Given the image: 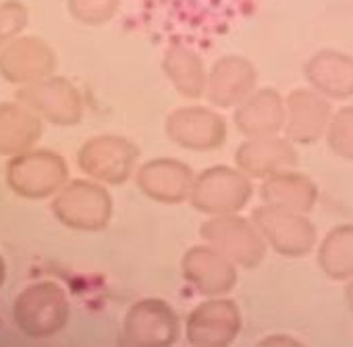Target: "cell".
<instances>
[{
    "label": "cell",
    "instance_id": "cell-11",
    "mask_svg": "<svg viewBox=\"0 0 353 347\" xmlns=\"http://www.w3.org/2000/svg\"><path fill=\"white\" fill-rule=\"evenodd\" d=\"M243 326L239 306L227 295L206 297L198 304L185 320V337L196 347H225L231 345Z\"/></svg>",
    "mask_w": 353,
    "mask_h": 347
},
{
    "label": "cell",
    "instance_id": "cell-15",
    "mask_svg": "<svg viewBox=\"0 0 353 347\" xmlns=\"http://www.w3.org/2000/svg\"><path fill=\"white\" fill-rule=\"evenodd\" d=\"M181 275L185 283L204 297H221L231 293L239 279L237 264L208 244L194 246L183 254Z\"/></svg>",
    "mask_w": 353,
    "mask_h": 347
},
{
    "label": "cell",
    "instance_id": "cell-19",
    "mask_svg": "<svg viewBox=\"0 0 353 347\" xmlns=\"http://www.w3.org/2000/svg\"><path fill=\"white\" fill-rule=\"evenodd\" d=\"M233 123L243 137L279 135L285 125V98L274 88H256L235 106Z\"/></svg>",
    "mask_w": 353,
    "mask_h": 347
},
{
    "label": "cell",
    "instance_id": "cell-5",
    "mask_svg": "<svg viewBox=\"0 0 353 347\" xmlns=\"http://www.w3.org/2000/svg\"><path fill=\"white\" fill-rule=\"evenodd\" d=\"M77 166L85 177L104 186H123L139 166V148L123 135H94L77 152Z\"/></svg>",
    "mask_w": 353,
    "mask_h": 347
},
{
    "label": "cell",
    "instance_id": "cell-21",
    "mask_svg": "<svg viewBox=\"0 0 353 347\" xmlns=\"http://www.w3.org/2000/svg\"><path fill=\"white\" fill-rule=\"evenodd\" d=\"M162 73L168 83L188 100L204 98L208 83V69L204 59L188 44L172 42L162 52Z\"/></svg>",
    "mask_w": 353,
    "mask_h": 347
},
{
    "label": "cell",
    "instance_id": "cell-29",
    "mask_svg": "<svg viewBox=\"0 0 353 347\" xmlns=\"http://www.w3.org/2000/svg\"><path fill=\"white\" fill-rule=\"evenodd\" d=\"M5 279H7V262L3 256H0V287L5 285Z\"/></svg>",
    "mask_w": 353,
    "mask_h": 347
},
{
    "label": "cell",
    "instance_id": "cell-23",
    "mask_svg": "<svg viewBox=\"0 0 353 347\" xmlns=\"http://www.w3.org/2000/svg\"><path fill=\"white\" fill-rule=\"evenodd\" d=\"M316 262L320 272L334 281L343 283L353 277V225L332 227L324 239L318 244Z\"/></svg>",
    "mask_w": 353,
    "mask_h": 347
},
{
    "label": "cell",
    "instance_id": "cell-26",
    "mask_svg": "<svg viewBox=\"0 0 353 347\" xmlns=\"http://www.w3.org/2000/svg\"><path fill=\"white\" fill-rule=\"evenodd\" d=\"M30 23V9L21 0H3L0 3V48L23 34Z\"/></svg>",
    "mask_w": 353,
    "mask_h": 347
},
{
    "label": "cell",
    "instance_id": "cell-13",
    "mask_svg": "<svg viewBox=\"0 0 353 347\" xmlns=\"http://www.w3.org/2000/svg\"><path fill=\"white\" fill-rule=\"evenodd\" d=\"M57 52L38 36H17L0 48V77L13 86H30L54 75Z\"/></svg>",
    "mask_w": 353,
    "mask_h": 347
},
{
    "label": "cell",
    "instance_id": "cell-8",
    "mask_svg": "<svg viewBox=\"0 0 353 347\" xmlns=\"http://www.w3.org/2000/svg\"><path fill=\"white\" fill-rule=\"evenodd\" d=\"M166 137L190 152H214L221 150L229 137L227 119L202 104L179 106L168 112L164 121Z\"/></svg>",
    "mask_w": 353,
    "mask_h": 347
},
{
    "label": "cell",
    "instance_id": "cell-18",
    "mask_svg": "<svg viewBox=\"0 0 353 347\" xmlns=\"http://www.w3.org/2000/svg\"><path fill=\"white\" fill-rule=\"evenodd\" d=\"M307 88L316 90L328 100L353 98V54L322 48L314 52L303 65Z\"/></svg>",
    "mask_w": 353,
    "mask_h": 347
},
{
    "label": "cell",
    "instance_id": "cell-27",
    "mask_svg": "<svg viewBox=\"0 0 353 347\" xmlns=\"http://www.w3.org/2000/svg\"><path fill=\"white\" fill-rule=\"evenodd\" d=\"M260 345H301V341L295 337H289V335H270V337L262 339Z\"/></svg>",
    "mask_w": 353,
    "mask_h": 347
},
{
    "label": "cell",
    "instance_id": "cell-24",
    "mask_svg": "<svg viewBox=\"0 0 353 347\" xmlns=\"http://www.w3.org/2000/svg\"><path fill=\"white\" fill-rule=\"evenodd\" d=\"M324 137H326L330 152L336 158L353 162V104L343 106L332 112V119Z\"/></svg>",
    "mask_w": 353,
    "mask_h": 347
},
{
    "label": "cell",
    "instance_id": "cell-4",
    "mask_svg": "<svg viewBox=\"0 0 353 347\" xmlns=\"http://www.w3.org/2000/svg\"><path fill=\"white\" fill-rule=\"evenodd\" d=\"M71 316L67 291L54 281H38L26 287L13 304L17 328L32 339H46L61 333Z\"/></svg>",
    "mask_w": 353,
    "mask_h": 347
},
{
    "label": "cell",
    "instance_id": "cell-3",
    "mask_svg": "<svg viewBox=\"0 0 353 347\" xmlns=\"http://www.w3.org/2000/svg\"><path fill=\"white\" fill-rule=\"evenodd\" d=\"M5 181L7 188L23 200H46L69 181V166L61 154L32 148L9 158Z\"/></svg>",
    "mask_w": 353,
    "mask_h": 347
},
{
    "label": "cell",
    "instance_id": "cell-7",
    "mask_svg": "<svg viewBox=\"0 0 353 347\" xmlns=\"http://www.w3.org/2000/svg\"><path fill=\"white\" fill-rule=\"evenodd\" d=\"M250 219L262 233L266 246L279 256L303 258L318 244L316 225L303 212L262 204L256 210H252Z\"/></svg>",
    "mask_w": 353,
    "mask_h": 347
},
{
    "label": "cell",
    "instance_id": "cell-2",
    "mask_svg": "<svg viewBox=\"0 0 353 347\" xmlns=\"http://www.w3.org/2000/svg\"><path fill=\"white\" fill-rule=\"evenodd\" d=\"M254 196L252 177L237 166H208L198 172L188 202L206 217L239 215Z\"/></svg>",
    "mask_w": 353,
    "mask_h": 347
},
{
    "label": "cell",
    "instance_id": "cell-22",
    "mask_svg": "<svg viewBox=\"0 0 353 347\" xmlns=\"http://www.w3.org/2000/svg\"><path fill=\"white\" fill-rule=\"evenodd\" d=\"M44 121L19 100L0 102V156L23 154L42 139Z\"/></svg>",
    "mask_w": 353,
    "mask_h": 347
},
{
    "label": "cell",
    "instance_id": "cell-25",
    "mask_svg": "<svg viewBox=\"0 0 353 347\" xmlns=\"http://www.w3.org/2000/svg\"><path fill=\"white\" fill-rule=\"evenodd\" d=\"M121 9V0H67L69 15L88 28L110 23Z\"/></svg>",
    "mask_w": 353,
    "mask_h": 347
},
{
    "label": "cell",
    "instance_id": "cell-1",
    "mask_svg": "<svg viewBox=\"0 0 353 347\" xmlns=\"http://www.w3.org/2000/svg\"><path fill=\"white\" fill-rule=\"evenodd\" d=\"M54 219L71 229L96 233L108 227L114 212V202L104 184L94 179H69L50 202Z\"/></svg>",
    "mask_w": 353,
    "mask_h": 347
},
{
    "label": "cell",
    "instance_id": "cell-14",
    "mask_svg": "<svg viewBox=\"0 0 353 347\" xmlns=\"http://www.w3.org/2000/svg\"><path fill=\"white\" fill-rule=\"evenodd\" d=\"M332 112L328 98L312 88H295L285 98L283 133L295 146H314L326 135Z\"/></svg>",
    "mask_w": 353,
    "mask_h": 347
},
{
    "label": "cell",
    "instance_id": "cell-12",
    "mask_svg": "<svg viewBox=\"0 0 353 347\" xmlns=\"http://www.w3.org/2000/svg\"><path fill=\"white\" fill-rule=\"evenodd\" d=\"M133 179L137 190L148 200L174 206L188 202L196 172L188 162L164 156V158H150L148 162L139 164Z\"/></svg>",
    "mask_w": 353,
    "mask_h": 347
},
{
    "label": "cell",
    "instance_id": "cell-9",
    "mask_svg": "<svg viewBox=\"0 0 353 347\" xmlns=\"http://www.w3.org/2000/svg\"><path fill=\"white\" fill-rule=\"evenodd\" d=\"M17 100L34 110L44 123L57 127H73L83 119V96L79 88L59 75H50L17 90Z\"/></svg>",
    "mask_w": 353,
    "mask_h": 347
},
{
    "label": "cell",
    "instance_id": "cell-10",
    "mask_svg": "<svg viewBox=\"0 0 353 347\" xmlns=\"http://www.w3.org/2000/svg\"><path fill=\"white\" fill-rule=\"evenodd\" d=\"M181 335L174 308L158 297L135 301L123 318V339L137 347H168Z\"/></svg>",
    "mask_w": 353,
    "mask_h": 347
},
{
    "label": "cell",
    "instance_id": "cell-17",
    "mask_svg": "<svg viewBox=\"0 0 353 347\" xmlns=\"http://www.w3.org/2000/svg\"><path fill=\"white\" fill-rule=\"evenodd\" d=\"M297 148L285 135L245 137L235 150V166L252 179H264L272 172L297 166Z\"/></svg>",
    "mask_w": 353,
    "mask_h": 347
},
{
    "label": "cell",
    "instance_id": "cell-28",
    "mask_svg": "<svg viewBox=\"0 0 353 347\" xmlns=\"http://www.w3.org/2000/svg\"><path fill=\"white\" fill-rule=\"evenodd\" d=\"M347 285H345V301H347V308L351 310V314H353V277L349 279V281H345Z\"/></svg>",
    "mask_w": 353,
    "mask_h": 347
},
{
    "label": "cell",
    "instance_id": "cell-16",
    "mask_svg": "<svg viewBox=\"0 0 353 347\" xmlns=\"http://www.w3.org/2000/svg\"><path fill=\"white\" fill-rule=\"evenodd\" d=\"M258 88L256 65L241 54H225L208 71L204 98L214 108H235Z\"/></svg>",
    "mask_w": 353,
    "mask_h": 347
},
{
    "label": "cell",
    "instance_id": "cell-20",
    "mask_svg": "<svg viewBox=\"0 0 353 347\" xmlns=\"http://www.w3.org/2000/svg\"><path fill=\"white\" fill-rule=\"evenodd\" d=\"M260 198L262 204L307 215L318 202V186L303 172L295 168H285L262 179Z\"/></svg>",
    "mask_w": 353,
    "mask_h": 347
},
{
    "label": "cell",
    "instance_id": "cell-6",
    "mask_svg": "<svg viewBox=\"0 0 353 347\" xmlns=\"http://www.w3.org/2000/svg\"><path fill=\"white\" fill-rule=\"evenodd\" d=\"M200 235L204 244L216 248L233 264H237V268L254 270L266 260L268 246L262 233L252 219L241 215L210 217L202 223Z\"/></svg>",
    "mask_w": 353,
    "mask_h": 347
}]
</instances>
